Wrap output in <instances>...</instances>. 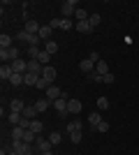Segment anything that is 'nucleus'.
Instances as JSON below:
<instances>
[{
	"instance_id": "f257e3e1",
	"label": "nucleus",
	"mask_w": 139,
	"mask_h": 155,
	"mask_svg": "<svg viewBox=\"0 0 139 155\" xmlns=\"http://www.w3.org/2000/svg\"><path fill=\"white\" fill-rule=\"evenodd\" d=\"M0 60L2 63H14V60H19V49L16 46H9V49H0Z\"/></svg>"
},
{
	"instance_id": "f03ea898",
	"label": "nucleus",
	"mask_w": 139,
	"mask_h": 155,
	"mask_svg": "<svg viewBox=\"0 0 139 155\" xmlns=\"http://www.w3.org/2000/svg\"><path fill=\"white\" fill-rule=\"evenodd\" d=\"M12 150H16L19 155H33V146L26 141H12Z\"/></svg>"
},
{
	"instance_id": "7ed1b4c3",
	"label": "nucleus",
	"mask_w": 139,
	"mask_h": 155,
	"mask_svg": "<svg viewBox=\"0 0 139 155\" xmlns=\"http://www.w3.org/2000/svg\"><path fill=\"white\" fill-rule=\"evenodd\" d=\"M60 14H63V19H67V16L77 14V2H74V0H65V2L60 5Z\"/></svg>"
},
{
	"instance_id": "20e7f679",
	"label": "nucleus",
	"mask_w": 139,
	"mask_h": 155,
	"mask_svg": "<svg viewBox=\"0 0 139 155\" xmlns=\"http://www.w3.org/2000/svg\"><path fill=\"white\" fill-rule=\"evenodd\" d=\"M53 107H56V111H58L60 116H67V95H65V93L53 102Z\"/></svg>"
},
{
	"instance_id": "39448f33",
	"label": "nucleus",
	"mask_w": 139,
	"mask_h": 155,
	"mask_svg": "<svg viewBox=\"0 0 139 155\" xmlns=\"http://www.w3.org/2000/svg\"><path fill=\"white\" fill-rule=\"evenodd\" d=\"M28 72H33L37 77H42V72H44V65L40 60H28Z\"/></svg>"
},
{
	"instance_id": "423d86ee",
	"label": "nucleus",
	"mask_w": 139,
	"mask_h": 155,
	"mask_svg": "<svg viewBox=\"0 0 139 155\" xmlns=\"http://www.w3.org/2000/svg\"><path fill=\"white\" fill-rule=\"evenodd\" d=\"M12 65V70L16 72V74H28V63H23V60H14V63H9Z\"/></svg>"
},
{
	"instance_id": "0eeeda50",
	"label": "nucleus",
	"mask_w": 139,
	"mask_h": 155,
	"mask_svg": "<svg viewBox=\"0 0 139 155\" xmlns=\"http://www.w3.org/2000/svg\"><path fill=\"white\" fill-rule=\"evenodd\" d=\"M60 95H63V93H60V88H58V86H49V88H46V100L56 102V100H58Z\"/></svg>"
},
{
	"instance_id": "6e6552de",
	"label": "nucleus",
	"mask_w": 139,
	"mask_h": 155,
	"mask_svg": "<svg viewBox=\"0 0 139 155\" xmlns=\"http://www.w3.org/2000/svg\"><path fill=\"white\" fill-rule=\"evenodd\" d=\"M51 146H53V143L49 141V139L37 137V148H40V153H51Z\"/></svg>"
},
{
	"instance_id": "1a4fd4ad",
	"label": "nucleus",
	"mask_w": 139,
	"mask_h": 155,
	"mask_svg": "<svg viewBox=\"0 0 139 155\" xmlns=\"http://www.w3.org/2000/svg\"><path fill=\"white\" fill-rule=\"evenodd\" d=\"M40 23H37V21H26V26H23V30L28 32V35H37V32H40Z\"/></svg>"
},
{
	"instance_id": "9d476101",
	"label": "nucleus",
	"mask_w": 139,
	"mask_h": 155,
	"mask_svg": "<svg viewBox=\"0 0 139 155\" xmlns=\"http://www.w3.org/2000/svg\"><path fill=\"white\" fill-rule=\"evenodd\" d=\"M42 79H46L49 84H51V81H56V67L46 65V67H44V72H42Z\"/></svg>"
},
{
	"instance_id": "9b49d317",
	"label": "nucleus",
	"mask_w": 139,
	"mask_h": 155,
	"mask_svg": "<svg viewBox=\"0 0 139 155\" xmlns=\"http://www.w3.org/2000/svg\"><path fill=\"white\" fill-rule=\"evenodd\" d=\"M81 107H84V104H81L79 100H67V114H79Z\"/></svg>"
},
{
	"instance_id": "f8f14e48",
	"label": "nucleus",
	"mask_w": 139,
	"mask_h": 155,
	"mask_svg": "<svg viewBox=\"0 0 139 155\" xmlns=\"http://www.w3.org/2000/svg\"><path fill=\"white\" fill-rule=\"evenodd\" d=\"M93 67H95V63H93L91 58H86V60H81V63H79V70L84 72V74H91Z\"/></svg>"
},
{
	"instance_id": "ddd939ff",
	"label": "nucleus",
	"mask_w": 139,
	"mask_h": 155,
	"mask_svg": "<svg viewBox=\"0 0 139 155\" xmlns=\"http://www.w3.org/2000/svg\"><path fill=\"white\" fill-rule=\"evenodd\" d=\"M23 109H26V104H23V100H12V102H9V111H16V114H23Z\"/></svg>"
},
{
	"instance_id": "4468645a",
	"label": "nucleus",
	"mask_w": 139,
	"mask_h": 155,
	"mask_svg": "<svg viewBox=\"0 0 139 155\" xmlns=\"http://www.w3.org/2000/svg\"><path fill=\"white\" fill-rule=\"evenodd\" d=\"M12 74H14L12 65H2V67H0V77H2V81H9V79H12Z\"/></svg>"
},
{
	"instance_id": "2eb2a0df",
	"label": "nucleus",
	"mask_w": 139,
	"mask_h": 155,
	"mask_svg": "<svg viewBox=\"0 0 139 155\" xmlns=\"http://www.w3.org/2000/svg\"><path fill=\"white\" fill-rule=\"evenodd\" d=\"M23 132H26V130L21 127V125H14V130H12V141H23Z\"/></svg>"
},
{
	"instance_id": "dca6fc26",
	"label": "nucleus",
	"mask_w": 139,
	"mask_h": 155,
	"mask_svg": "<svg viewBox=\"0 0 139 155\" xmlns=\"http://www.w3.org/2000/svg\"><path fill=\"white\" fill-rule=\"evenodd\" d=\"M51 30H53L51 26H42V28H40V32H37V35H40V39L49 42V39H51Z\"/></svg>"
},
{
	"instance_id": "f3484780",
	"label": "nucleus",
	"mask_w": 139,
	"mask_h": 155,
	"mask_svg": "<svg viewBox=\"0 0 139 155\" xmlns=\"http://www.w3.org/2000/svg\"><path fill=\"white\" fill-rule=\"evenodd\" d=\"M7 120L12 125H21V120H23V114H16V111H9V116H7Z\"/></svg>"
},
{
	"instance_id": "a211bd4d",
	"label": "nucleus",
	"mask_w": 139,
	"mask_h": 155,
	"mask_svg": "<svg viewBox=\"0 0 139 155\" xmlns=\"http://www.w3.org/2000/svg\"><path fill=\"white\" fill-rule=\"evenodd\" d=\"M37 114H40V111L35 109V107H26V109H23V118H28V120H35Z\"/></svg>"
},
{
	"instance_id": "6ab92c4d",
	"label": "nucleus",
	"mask_w": 139,
	"mask_h": 155,
	"mask_svg": "<svg viewBox=\"0 0 139 155\" xmlns=\"http://www.w3.org/2000/svg\"><path fill=\"white\" fill-rule=\"evenodd\" d=\"M42 77H37V74H33V72H28L26 77H23V81H26V86H37V81H40Z\"/></svg>"
},
{
	"instance_id": "aec40b11",
	"label": "nucleus",
	"mask_w": 139,
	"mask_h": 155,
	"mask_svg": "<svg viewBox=\"0 0 139 155\" xmlns=\"http://www.w3.org/2000/svg\"><path fill=\"white\" fill-rule=\"evenodd\" d=\"M49 104H53L51 100H37V102H35V109L40 111V114H44V111L49 109Z\"/></svg>"
},
{
	"instance_id": "412c9836",
	"label": "nucleus",
	"mask_w": 139,
	"mask_h": 155,
	"mask_svg": "<svg viewBox=\"0 0 139 155\" xmlns=\"http://www.w3.org/2000/svg\"><path fill=\"white\" fill-rule=\"evenodd\" d=\"M95 72H98V74H102V77H107V74H109V65H107L104 60H100V63L95 65Z\"/></svg>"
},
{
	"instance_id": "4be33fe9",
	"label": "nucleus",
	"mask_w": 139,
	"mask_h": 155,
	"mask_svg": "<svg viewBox=\"0 0 139 155\" xmlns=\"http://www.w3.org/2000/svg\"><path fill=\"white\" fill-rule=\"evenodd\" d=\"M44 51H46V53H51V56H53V53L58 51V42H53V39H49V42L44 44Z\"/></svg>"
},
{
	"instance_id": "5701e85b",
	"label": "nucleus",
	"mask_w": 139,
	"mask_h": 155,
	"mask_svg": "<svg viewBox=\"0 0 139 155\" xmlns=\"http://www.w3.org/2000/svg\"><path fill=\"white\" fill-rule=\"evenodd\" d=\"M88 120H91V125H93V127L98 130V125H100V123H102V116H100L98 111H93L91 116H88Z\"/></svg>"
},
{
	"instance_id": "b1692460",
	"label": "nucleus",
	"mask_w": 139,
	"mask_h": 155,
	"mask_svg": "<svg viewBox=\"0 0 139 155\" xmlns=\"http://www.w3.org/2000/svg\"><path fill=\"white\" fill-rule=\"evenodd\" d=\"M79 130H81V120H70V123H67V134L79 132Z\"/></svg>"
},
{
	"instance_id": "393cba45",
	"label": "nucleus",
	"mask_w": 139,
	"mask_h": 155,
	"mask_svg": "<svg viewBox=\"0 0 139 155\" xmlns=\"http://www.w3.org/2000/svg\"><path fill=\"white\" fill-rule=\"evenodd\" d=\"M23 77H26V74H16V72H14L12 79H9V84H12V86H21V84H26V81H23Z\"/></svg>"
},
{
	"instance_id": "a878e982",
	"label": "nucleus",
	"mask_w": 139,
	"mask_h": 155,
	"mask_svg": "<svg viewBox=\"0 0 139 155\" xmlns=\"http://www.w3.org/2000/svg\"><path fill=\"white\" fill-rule=\"evenodd\" d=\"M23 141H26V143H33V141H37V134H35L33 130H26V132H23Z\"/></svg>"
},
{
	"instance_id": "bb28decb",
	"label": "nucleus",
	"mask_w": 139,
	"mask_h": 155,
	"mask_svg": "<svg viewBox=\"0 0 139 155\" xmlns=\"http://www.w3.org/2000/svg\"><path fill=\"white\" fill-rule=\"evenodd\" d=\"M74 28H77V30H79V32H91V30H93L88 21H79V23H77V26H74Z\"/></svg>"
},
{
	"instance_id": "cd10ccee",
	"label": "nucleus",
	"mask_w": 139,
	"mask_h": 155,
	"mask_svg": "<svg viewBox=\"0 0 139 155\" xmlns=\"http://www.w3.org/2000/svg\"><path fill=\"white\" fill-rule=\"evenodd\" d=\"M37 60H40V63H42V65H44V67H46V63L51 60V53H46L44 49H42V51H40V56H37Z\"/></svg>"
},
{
	"instance_id": "c85d7f7f",
	"label": "nucleus",
	"mask_w": 139,
	"mask_h": 155,
	"mask_svg": "<svg viewBox=\"0 0 139 155\" xmlns=\"http://www.w3.org/2000/svg\"><path fill=\"white\" fill-rule=\"evenodd\" d=\"M0 46H2V49H9V46H12V37H9V35H0Z\"/></svg>"
},
{
	"instance_id": "c756f323",
	"label": "nucleus",
	"mask_w": 139,
	"mask_h": 155,
	"mask_svg": "<svg viewBox=\"0 0 139 155\" xmlns=\"http://www.w3.org/2000/svg\"><path fill=\"white\" fill-rule=\"evenodd\" d=\"M98 109H100V111L109 109V100H107V97H98Z\"/></svg>"
},
{
	"instance_id": "7c9ffc66",
	"label": "nucleus",
	"mask_w": 139,
	"mask_h": 155,
	"mask_svg": "<svg viewBox=\"0 0 139 155\" xmlns=\"http://www.w3.org/2000/svg\"><path fill=\"white\" fill-rule=\"evenodd\" d=\"M49 141H51L53 146H58V143L63 141V137H60V132H53V134H49Z\"/></svg>"
},
{
	"instance_id": "2f4dec72",
	"label": "nucleus",
	"mask_w": 139,
	"mask_h": 155,
	"mask_svg": "<svg viewBox=\"0 0 139 155\" xmlns=\"http://www.w3.org/2000/svg\"><path fill=\"white\" fill-rule=\"evenodd\" d=\"M74 16H77V23H79V21H88V14L84 12L81 7H77V14H74Z\"/></svg>"
},
{
	"instance_id": "473e14b6",
	"label": "nucleus",
	"mask_w": 139,
	"mask_h": 155,
	"mask_svg": "<svg viewBox=\"0 0 139 155\" xmlns=\"http://www.w3.org/2000/svg\"><path fill=\"white\" fill-rule=\"evenodd\" d=\"M88 23H91V28H98L100 26V14H91V16H88Z\"/></svg>"
},
{
	"instance_id": "72a5a7b5",
	"label": "nucleus",
	"mask_w": 139,
	"mask_h": 155,
	"mask_svg": "<svg viewBox=\"0 0 139 155\" xmlns=\"http://www.w3.org/2000/svg\"><path fill=\"white\" fill-rule=\"evenodd\" d=\"M30 130H33L35 134H40V132H42V120H37V118H35L33 123H30Z\"/></svg>"
},
{
	"instance_id": "f704fd0d",
	"label": "nucleus",
	"mask_w": 139,
	"mask_h": 155,
	"mask_svg": "<svg viewBox=\"0 0 139 155\" xmlns=\"http://www.w3.org/2000/svg\"><path fill=\"white\" fill-rule=\"evenodd\" d=\"M28 56H30V60H37V56H40V46H30V49H28Z\"/></svg>"
},
{
	"instance_id": "c9c22d12",
	"label": "nucleus",
	"mask_w": 139,
	"mask_h": 155,
	"mask_svg": "<svg viewBox=\"0 0 139 155\" xmlns=\"http://www.w3.org/2000/svg\"><path fill=\"white\" fill-rule=\"evenodd\" d=\"M70 28H74L72 21L70 19H60V30H70Z\"/></svg>"
},
{
	"instance_id": "e433bc0d",
	"label": "nucleus",
	"mask_w": 139,
	"mask_h": 155,
	"mask_svg": "<svg viewBox=\"0 0 139 155\" xmlns=\"http://www.w3.org/2000/svg\"><path fill=\"white\" fill-rule=\"evenodd\" d=\"M86 77L91 79V81H98V84H100V81H102V74H98V72H95V70H93L91 74H86Z\"/></svg>"
},
{
	"instance_id": "4c0bfd02",
	"label": "nucleus",
	"mask_w": 139,
	"mask_h": 155,
	"mask_svg": "<svg viewBox=\"0 0 139 155\" xmlns=\"http://www.w3.org/2000/svg\"><path fill=\"white\" fill-rule=\"evenodd\" d=\"M49 86H53V84H49L46 79H40V81H37V88H40V91H42V88H44V91H46Z\"/></svg>"
},
{
	"instance_id": "58836bf2",
	"label": "nucleus",
	"mask_w": 139,
	"mask_h": 155,
	"mask_svg": "<svg viewBox=\"0 0 139 155\" xmlns=\"http://www.w3.org/2000/svg\"><path fill=\"white\" fill-rule=\"evenodd\" d=\"M70 139H72V143H79V141H81V130H79V132H72V134H70Z\"/></svg>"
},
{
	"instance_id": "ea45409f",
	"label": "nucleus",
	"mask_w": 139,
	"mask_h": 155,
	"mask_svg": "<svg viewBox=\"0 0 139 155\" xmlns=\"http://www.w3.org/2000/svg\"><path fill=\"white\" fill-rule=\"evenodd\" d=\"M107 130H109V123H107V120H102V123L98 125V132H107Z\"/></svg>"
},
{
	"instance_id": "a19ab883",
	"label": "nucleus",
	"mask_w": 139,
	"mask_h": 155,
	"mask_svg": "<svg viewBox=\"0 0 139 155\" xmlns=\"http://www.w3.org/2000/svg\"><path fill=\"white\" fill-rule=\"evenodd\" d=\"M102 84H114V74H111V72H109L107 77H102Z\"/></svg>"
},
{
	"instance_id": "79ce46f5",
	"label": "nucleus",
	"mask_w": 139,
	"mask_h": 155,
	"mask_svg": "<svg viewBox=\"0 0 139 155\" xmlns=\"http://www.w3.org/2000/svg\"><path fill=\"white\" fill-rule=\"evenodd\" d=\"M88 58H91V60H93V63H95V65H98V63H100V58H98V51H93V53H91V56H88Z\"/></svg>"
},
{
	"instance_id": "37998d69",
	"label": "nucleus",
	"mask_w": 139,
	"mask_h": 155,
	"mask_svg": "<svg viewBox=\"0 0 139 155\" xmlns=\"http://www.w3.org/2000/svg\"><path fill=\"white\" fill-rule=\"evenodd\" d=\"M49 26H51V28H60V19H53L51 23H49Z\"/></svg>"
},
{
	"instance_id": "c03bdc74",
	"label": "nucleus",
	"mask_w": 139,
	"mask_h": 155,
	"mask_svg": "<svg viewBox=\"0 0 139 155\" xmlns=\"http://www.w3.org/2000/svg\"><path fill=\"white\" fill-rule=\"evenodd\" d=\"M7 155H19V153H16V150H9V153H7Z\"/></svg>"
},
{
	"instance_id": "a18cd8bd",
	"label": "nucleus",
	"mask_w": 139,
	"mask_h": 155,
	"mask_svg": "<svg viewBox=\"0 0 139 155\" xmlns=\"http://www.w3.org/2000/svg\"><path fill=\"white\" fill-rule=\"evenodd\" d=\"M42 155H51V153H42Z\"/></svg>"
}]
</instances>
